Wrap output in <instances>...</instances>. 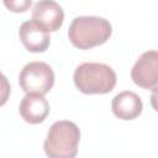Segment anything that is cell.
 <instances>
[{"label": "cell", "mask_w": 158, "mask_h": 158, "mask_svg": "<svg viewBox=\"0 0 158 158\" xmlns=\"http://www.w3.org/2000/svg\"><path fill=\"white\" fill-rule=\"evenodd\" d=\"M19 84L26 94L36 93L44 95L54 84V73L44 62H30L19 74Z\"/></svg>", "instance_id": "cell-4"}, {"label": "cell", "mask_w": 158, "mask_h": 158, "mask_svg": "<svg viewBox=\"0 0 158 158\" xmlns=\"http://www.w3.org/2000/svg\"><path fill=\"white\" fill-rule=\"evenodd\" d=\"M73 80L83 94H107L116 85V73L104 63L85 62L79 64L73 74Z\"/></svg>", "instance_id": "cell-2"}, {"label": "cell", "mask_w": 158, "mask_h": 158, "mask_svg": "<svg viewBox=\"0 0 158 158\" xmlns=\"http://www.w3.org/2000/svg\"><path fill=\"white\" fill-rule=\"evenodd\" d=\"M79 141V127L72 121L62 120L49 127L43 149L48 158H75Z\"/></svg>", "instance_id": "cell-3"}, {"label": "cell", "mask_w": 158, "mask_h": 158, "mask_svg": "<svg viewBox=\"0 0 158 158\" xmlns=\"http://www.w3.org/2000/svg\"><path fill=\"white\" fill-rule=\"evenodd\" d=\"M4 4L12 12H23L32 5V1L31 0H20V1H17V0H10V1L5 0Z\"/></svg>", "instance_id": "cell-10"}, {"label": "cell", "mask_w": 158, "mask_h": 158, "mask_svg": "<svg viewBox=\"0 0 158 158\" xmlns=\"http://www.w3.org/2000/svg\"><path fill=\"white\" fill-rule=\"evenodd\" d=\"M112 27L109 20L99 16H78L68 30L70 43L79 49H89L104 44L111 36Z\"/></svg>", "instance_id": "cell-1"}, {"label": "cell", "mask_w": 158, "mask_h": 158, "mask_svg": "<svg viewBox=\"0 0 158 158\" xmlns=\"http://www.w3.org/2000/svg\"><path fill=\"white\" fill-rule=\"evenodd\" d=\"M19 37L25 48L32 53H42L47 51L51 43L49 31H47L43 26L33 20H28L21 23Z\"/></svg>", "instance_id": "cell-6"}, {"label": "cell", "mask_w": 158, "mask_h": 158, "mask_svg": "<svg viewBox=\"0 0 158 158\" xmlns=\"http://www.w3.org/2000/svg\"><path fill=\"white\" fill-rule=\"evenodd\" d=\"M151 105H152V107L158 112V86H156L154 89H152V94H151Z\"/></svg>", "instance_id": "cell-11"}, {"label": "cell", "mask_w": 158, "mask_h": 158, "mask_svg": "<svg viewBox=\"0 0 158 158\" xmlns=\"http://www.w3.org/2000/svg\"><path fill=\"white\" fill-rule=\"evenodd\" d=\"M31 16L33 21L38 22L49 32L58 31L64 20L63 9L52 0L37 1L32 7Z\"/></svg>", "instance_id": "cell-7"}, {"label": "cell", "mask_w": 158, "mask_h": 158, "mask_svg": "<svg viewBox=\"0 0 158 158\" xmlns=\"http://www.w3.org/2000/svg\"><path fill=\"white\" fill-rule=\"evenodd\" d=\"M131 79L143 89L158 86V51H147L139 56L131 69Z\"/></svg>", "instance_id": "cell-5"}, {"label": "cell", "mask_w": 158, "mask_h": 158, "mask_svg": "<svg viewBox=\"0 0 158 158\" xmlns=\"http://www.w3.org/2000/svg\"><path fill=\"white\" fill-rule=\"evenodd\" d=\"M19 112L26 122L37 125L47 118L49 114V104L41 94H26L20 102Z\"/></svg>", "instance_id": "cell-8"}, {"label": "cell", "mask_w": 158, "mask_h": 158, "mask_svg": "<svg viewBox=\"0 0 158 158\" xmlns=\"http://www.w3.org/2000/svg\"><path fill=\"white\" fill-rule=\"evenodd\" d=\"M111 109L114 115L120 120H135L143 110L141 98L130 90H125L114 96L111 101Z\"/></svg>", "instance_id": "cell-9"}]
</instances>
